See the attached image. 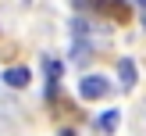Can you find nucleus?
<instances>
[{
    "label": "nucleus",
    "instance_id": "nucleus-6",
    "mask_svg": "<svg viewBox=\"0 0 146 136\" xmlns=\"http://www.w3.org/2000/svg\"><path fill=\"white\" fill-rule=\"evenodd\" d=\"M71 61H75V64L89 61V43H86V40H75V47H71Z\"/></svg>",
    "mask_w": 146,
    "mask_h": 136
},
{
    "label": "nucleus",
    "instance_id": "nucleus-9",
    "mask_svg": "<svg viewBox=\"0 0 146 136\" xmlns=\"http://www.w3.org/2000/svg\"><path fill=\"white\" fill-rule=\"evenodd\" d=\"M135 4H139V7H146V0H135Z\"/></svg>",
    "mask_w": 146,
    "mask_h": 136
},
{
    "label": "nucleus",
    "instance_id": "nucleus-8",
    "mask_svg": "<svg viewBox=\"0 0 146 136\" xmlns=\"http://www.w3.org/2000/svg\"><path fill=\"white\" fill-rule=\"evenodd\" d=\"M61 136H75V129H61Z\"/></svg>",
    "mask_w": 146,
    "mask_h": 136
},
{
    "label": "nucleus",
    "instance_id": "nucleus-5",
    "mask_svg": "<svg viewBox=\"0 0 146 136\" xmlns=\"http://www.w3.org/2000/svg\"><path fill=\"white\" fill-rule=\"evenodd\" d=\"M29 82H32V72H29V68H21V64H18V68H7V72H4V86H11V90H21V86H29Z\"/></svg>",
    "mask_w": 146,
    "mask_h": 136
},
{
    "label": "nucleus",
    "instance_id": "nucleus-10",
    "mask_svg": "<svg viewBox=\"0 0 146 136\" xmlns=\"http://www.w3.org/2000/svg\"><path fill=\"white\" fill-rule=\"evenodd\" d=\"M143 29H146V18H143Z\"/></svg>",
    "mask_w": 146,
    "mask_h": 136
},
{
    "label": "nucleus",
    "instance_id": "nucleus-2",
    "mask_svg": "<svg viewBox=\"0 0 146 136\" xmlns=\"http://www.w3.org/2000/svg\"><path fill=\"white\" fill-rule=\"evenodd\" d=\"M118 79H121V90H132L139 82V64L135 57H118Z\"/></svg>",
    "mask_w": 146,
    "mask_h": 136
},
{
    "label": "nucleus",
    "instance_id": "nucleus-1",
    "mask_svg": "<svg viewBox=\"0 0 146 136\" xmlns=\"http://www.w3.org/2000/svg\"><path fill=\"white\" fill-rule=\"evenodd\" d=\"M107 93H111L107 75H86L82 82H78V97H82V100H104Z\"/></svg>",
    "mask_w": 146,
    "mask_h": 136
},
{
    "label": "nucleus",
    "instance_id": "nucleus-4",
    "mask_svg": "<svg viewBox=\"0 0 146 136\" xmlns=\"http://www.w3.org/2000/svg\"><path fill=\"white\" fill-rule=\"evenodd\" d=\"M43 68H46V97H57V82H61V61L54 57H43Z\"/></svg>",
    "mask_w": 146,
    "mask_h": 136
},
{
    "label": "nucleus",
    "instance_id": "nucleus-7",
    "mask_svg": "<svg viewBox=\"0 0 146 136\" xmlns=\"http://www.w3.org/2000/svg\"><path fill=\"white\" fill-rule=\"evenodd\" d=\"M71 36H75V40H86V36H89V21L86 18H71Z\"/></svg>",
    "mask_w": 146,
    "mask_h": 136
},
{
    "label": "nucleus",
    "instance_id": "nucleus-3",
    "mask_svg": "<svg viewBox=\"0 0 146 136\" xmlns=\"http://www.w3.org/2000/svg\"><path fill=\"white\" fill-rule=\"evenodd\" d=\"M118 122H121V111H118V107H107V111L93 122V129H96L100 136H111L114 129H118Z\"/></svg>",
    "mask_w": 146,
    "mask_h": 136
}]
</instances>
